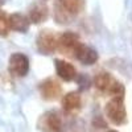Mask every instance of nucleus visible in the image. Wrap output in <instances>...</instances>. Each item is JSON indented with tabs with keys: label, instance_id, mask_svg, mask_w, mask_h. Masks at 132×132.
<instances>
[{
	"label": "nucleus",
	"instance_id": "1",
	"mask_svg": "<svg viewBox=\"0 0 132 132\" xmlns=\"http://www.w3.org/2000/svg\"><path fill=\"white\" fill-rule=\"evenodd\" d=\"M106 115L114 124H124L127 120V111L124 106V98H112L106 104Z\"/></svg>",
	"mask_w": 132,
	"mask_h": 132
},
{
	"label": "nucleus",
	"instance_id": "2",
	"mask_svg": "<svg viewBox=\"0 0 132 132\" xmlns=\"http://www.w3.org/2000/svg\"><path fill=\"white\" fill-rule=\"evenodd\" d=\"M79 45V37L73 32H65L57 37V50L68 57H75V52Z\"/></svg>",
	"mask_w": 132,
	"mask_h": 132
},
{
	"label": "nucleus",
	"instance_id": "3",
	"mask_svg": "<svg viewBox=\"0 0 132 132\" xmlns=\"http://www.w3.org/2000/svg\"><path fill=\"white\" fill-rule=\"evenodd\" d=\"M8 70L15 77H24L29 71V60L23 53H13L8 61Z\"/></svg>",
	"mask_w": 132,
	"mask_h": 132
},
{
	"label": "nucleus",
	"instance_id": "4",
	"mask_svg": "<svg viewBox=\"0 0 132 132\" xmlns=\"http://www.w3.org/2000/svg\"><path fill=\"white\" fill-rule=\"evenodd\" d=\"M37 48L42 54H52L57 50V36L49 29H44L37 36Z\"/></svg>",
	"mask_w": 132,
	"mask_h": 132
},
{
	"label": "nucleus",
	"instance_id": "5",
	"mask_svg": "<svg viewBox=\"0 0 132 132\" xmlns=\"http://www.w3.org/2000/svg\"><path fill=\"white\" fill-rule=\"evenodd\" d=\"M38 126H40V129L44 132H62L63 131L62 119L54 111L44 114L40 119Z\"/></svg>",
	"mask_w": 132,
	"mask_h": 132
},
{
	"label": "nucleus",
	"instance_id": "6",
	"mask_svg": "<svg viewBox=\"0 0 132 132\" xmlns=\"http://www.w3.org/2000/svg\"><path fill=\"white\" fill-rule=\"evenodd\" d=\"M61 85L53 78H46L40 85V93L41 96L46 101H54L61 95Z\"/></svg>",
	"mask_w": 132,
	"mask_h": 132
},
{
	"label": "nucleus",
	"instance_id": "7",
	"mask_svg": "<svg viewBox=\"0 0 132 132\" xmlns=\"http://www.w3.org/2000/svg\"><path fill=\"white\" fill-rule=\"evenodd\" d=\"M75 58L81 63L90 66V65H94L98 61V53L93 48L81 44L78 46V49H77V52H75Z\"/></svg>",
	"mask_w": 132,
	"mask_h": 132
},
{
	"label": "nucleus",
	"instance_id": "8",
	"mask_svg": "<svg viewBox=\"0 0 132 132\" xmlns=\"http://www.w3.org/2000/svg\"><path fill=\"white\" fill-rule=\"evenodd\" d=\"M56 71L60 78H62L66 82H71L77 77V69L70 63L63 60H57L56 61Z\"/></svg>",
	"mask_w": 132,
	"mask_h": 132
},
{
	"label": "nucleus",
	"instance_id": "9",
	"mask_svg": "<svg viewBox=\"0 0 132 132\" xmlns=\"http://www.w3.org/2000/svg\"><path fill=\"white\" fill-rule=\"evenodd\" d=\"M48 15H49L48 7L42 3H36L29 9L28 20L32 24H40V23H42V21H45L48 19Z\"/></svg>",
	"mask_w": 132,
	"mask_h": 132
},
{
	"label": "nucleus",
	"instance_id": "10",
	"mask_svg": "<svg viewBox=\"0 0 132 132\" xmlns=\"http://www.w3.org/2000/svg\"><path fill=\"white\" fill-rule=\"evenodd\" d=\"M29 20L27 16L21 15V13H12L8 17V25L9 29H13L20 33H25L29 29Z\"/></svg>",
	"mask_w": 132,
	"mask_h": 132
},
{
	"label": "nucleus",
	"instance_id": "11",
	"mask_svg": "<svg viewBox=\"0 0 132 132\" xmlns=\"http://www.w3.org/2000/svg\"><path fill=\"white\" fill-rule=\"evenodd\" d=\"M81 102H82V99H81L79 93H77V91L68 93L62 98V108L66 112H73L81 107Z\"/></svg>",
	"mask_w": 132,
	"mask_h": 132
},
{
	"label": "nucleus",
	"instance_id": "12",
	"mask_svg": "<svg viewBox=\"0 0 132 132\" xmlns=\"http://www.w3.org/2000/svg\"><path fill=\"white\" fill-rule=\"evenodd\" d=\"M58 4L70 15H78L85 7V0H58Z\"/></svg>",
	"mask_w": 132,
	"mask_h": 132
},
{
	"label": "nucleus",
	"instance_id": "13",
	"mask_svg": "<svg viewBox=\"0 0 132 132\" xmlns=\"http://www.w3.org/2000/svg\"><path fill=\"white\" fill-rule=\"evenodd\" d=\"M112 77L108 73H98L95 75V78H94V85L95 87L99 90V91H102V93H107L108 89H110V86H111L112 83Z\"/></svg>",
	"mask_w": 132,
	"mask_h": 132
},
{
	"label": "nucleus",
	"instance_id": "14",
	"mask_svg": "<svg viewBox=\"0 0 132 132\" xmlns=\"http://www.w3.org/2000/svg\"><path fill=\"white\" fill-rule=\"evenodd\" d=\"M110 95H111L112 98H124V86L120 83L119 81H112L111 86H110V89L107 91Z\"/></svg>",
	"mask_w": 132,
	"mask_h": 132
},
{
	"label": "nucleus",
	"instance_id": "15",
	"mask_svg": "<svg viewBox=\"0 0 132 132\" xmlns=\"http://www.w3.org/2000/svg\"><path fill=\"white\" fill-rule=\"evenodd\" d=\"M9 32V25H8V17L4 12L0 11V36H7Z\"/></svg>",
	"mask_w": 132,
	"mask_h": 132
},
{
	"label": "nucleus",
	"instance_id": "16",
	"mask_svg": "<svg viewBox=\"0 0 132 132\" xmlns=\"http://www.w3.org/2000/svg\"><path fill=\"white\" fill-rule=\"evenodd\" d=\"M3 3H4V0H0V7L3 5Z\"/></svg>",
	"mask_w": 132,
	"mask_h": 132
},
{
	"label": "nucleus",
	"instance_id": "17",
	"mask_svg": "<svg viewBox=\"0 0 132 132\" xmlns=\"http://www.w3.org/2000/svg\"><path fill=\"white\" fill-rule=\"evenodd\" d=\"M108 132H118V131H115V129H111V131H108Z\"/></svg>",
	"mask_w": 132,
	"mask_h": 132
}]
</instances>
